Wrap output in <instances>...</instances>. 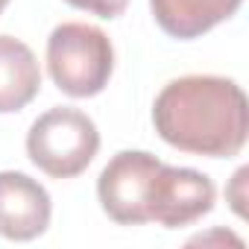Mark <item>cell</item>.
Wrapping results in <instances>:
<instances>
[{"label": "cell", "instance_id": "1", "mask_svg": "<svg viewBox=\"0 0 249 249\" xmlns=\"http://www.w3.org/2000/svg\"><path fill=\"white\" fill-rule=\"evenodd\" d=\"M97 199L117 226L182 229L214 208L217 188L199 170L170 167L144 150H123L103 167Z\"/></svg>", "mask_w": 249, "mask_h": 249}, {"label": "cell", "instance_id": "2", "mask_svg": "<svg viewBox=\"0 0 249 249\" xmlns=\"http://www.w3.org/2000/svg\"><path fill=\"white\" fill-rule=\"evenodd\" d=\"M153 126L182 153L231 159L249 132L246 94L234 79L211 73L170 79L153 103Z\"/></svg>", "mask_w": 249, "mask_h": 249}, {"label": "cell", "instance_id": "3", "mask_svg": "<svg viewBox=\"0 0 249 249\" xmlns=\"http://www.w3.org/2000/svg\"><path fill=\"white\" fill-rule=\"evenodd\" d=\"M47 71L62 94L97 97L111 79L114 47L100 27L65 21L47 38Z\"/></svg>", "mask_w": 249, "mask_h": 249}, {"label": "cell", "instance_id": "4", "mask_svg": "<svg viewBox=\"0 0 249 249\" xmlns=\"http://www.w3.org/2000/svg\"><path fill=\"white\" fill-rule=\"evenodd\" d=\"M100 150V132L94 120L71 106L44 111L27 132L30 161L50 179L79 176Z\"/></svg>", "mask_w": 249, "mask_h": 249}, {"label": "cell", "instance_id": "5", "mask_svg": "<svg viewBox=\"0 0 249 249\" xmlns=\"http://www.w3.org/2000/svg\"><path fill=\"white\" fill-rule=\"evenodd\" d=\"M53 202L44 185L18 170L0 173V237L36 240L47 231Z\"/></svg>", "mask_w": 249, "mask_h": 249}, {"label": "cell", "instance_id": "6", "mask_svg": "<svg viewBox=\"0 0 249 249\" xmlns=\"http://www.w3.org/2000/svg\"><path fill=\"white\" fill-rule=\"evenodd\" d=\"M243 0H150V9L161 33L179 41H194L229 21Z\"/></svg>", "mask_w": 249, "mask_h": 249}, {"label": "cell", "instance_id": "7", "mask_svg": "<svg viewBox=\"0 0 249 249\" xmlns=\"http://www.w3.org/2000/svg\"><path fill=\"white\" fill-rule=\"evenodd\" d=\"M38 91L41 68L36 53L12 36H0V114L27 108Z\"/></svg>", "mask_w": 249, "mask_h": 249}, {"label": "cell", "instance_id": "8", "mask_svg": "<svg viewBox=\"0 0 249 249\" xmlns=\"http://www.w3.org/2000/svg\"><path fill=\"white\" fill-rule=\"evenodd\" d=\"M65 3L73 6V9H82L88 15H97V18L111 21V18H117V15L126 12L129 0H65Z\"/></svg>", "mask_w": 249, "mask_h": 249}, {"label": "cell", "instance_id": "9", "mask_svg": "<svg viewBox=\"0 0 249 249\" xmlns=\"http://www.w3.org/2000/svg\"><path fill=\"white\" fill-rule=\"evenodd\" d=\"M246 176H249V170H246V167H240V170L234 173V182H237V188H240V182H243ZM240 202H243V199H240V196H234V211H237V214H243V208H240Z\"/></svg>", "mask_w": 249, "mask_h": 249}, {"label": "cell", "instance_id": "10", "mask_svg": "<svg viewBox=\"0 0 249 249\" xmlns=\"http://www.w3.org/2000/svg\"><path fill=\"white\" fill-rule=\"evenodd\" d=\"M6 6H9V0H0V12H3Z\"/></svg>", "mask_w": 249, "mask_h": 249}]
</instances>
